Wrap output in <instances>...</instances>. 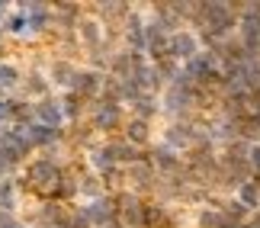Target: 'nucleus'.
Wrapping results in <instances>:
<instances>
[{"mask_svg":"<svg viewBox=\"0 0 260 228\" xmlns=\"http://www.w3.org/2000/svg\"><path fill=\"white\" fill-rule=\"evenodd\" d=\"M39 119H45L48 125H55L58 119H61V113H58V110H55L52 103H45V106H39Z\"/></svg>","mask_w":260,"mask_h":228,"instance_id":"obj_1","label":"nucleus"},{"mask_svg":"<svg viewBox=\"0 0 260 228\" xmlns=\"http://www.w3.org/2000/svg\"><path fill=\"white\" fill-rule=\"evenodd\" d=\"M241 200H244V203H251V206L257 203V190H254V186H251V183H247V186H244V190H241Z\"/></svg>","mask_w":260,"mask_h":228,"instance_id":"obj_3","label":"nucleus"},{"mask_svg":"<svg viewBox=\"0 0 260 228\" xmlns=\"http://www.w3.org/2000/svg\"><path fill=\"white\" fill-rule=\"evenodd\" d=\"M128 135H132L135 142H142V138H145V125H142V122H135L132 128H128Z\"/></svg>","mask_w":260,"mask_h":228,"instance_id":"obj_4","label":"nucleus"},{"mask_svg":"<svg viewBox=\"0 0 260 228\" xmlns=\"http://www.w3.org/2000/svg\"><path fill=\"white\" fill-rule=\"evenodd\" d=\"M7 116H10V106H7V103H0V119H7Z\"/></svg>","mask_w":260,"mask_h":228,"instance_id":"obj_5","label":"nucleus"},{"mask_svg":"<svg viewBox=\"0 0 260 228\" xmlns=\"http://www.w3.org/2000/svg\"><path fill=\"white\" fill-rule=\"evenodd\" d=\"M251 157H254V164L260 167V148H254V151H251Z\"/></svg>","mask_w":260,"mask_h":228,"instance_id":"obj_6","label":"nucleus"},{"mask_svg":"<svg viewBox=\"0 0 260 228\" xmlns=\"http://www.w3.org/2000/svg\"><path fill=\"white\" fill-rule=\"evenodd\" d=\"M174 52L177 55H189V52H193V39H189V36H177L174 39Z\"/></svg>","mask_w":260,"mask_h":228,"instance_id":"obj_2","label":"nucleus"},{"mask_svg":"<svg viewBox=\"0 0 260 228\" xmlns=\"http://www.w3.org/2000/svg\"><path fill=\"white\" fill-rule=\"evenodd\" d=\"M0 13H4V10H0Z\"/></svg>","mask_w":260,"mask_h":228,"instance_id":"obj_7","label":"nucleus"}]
</instances>
